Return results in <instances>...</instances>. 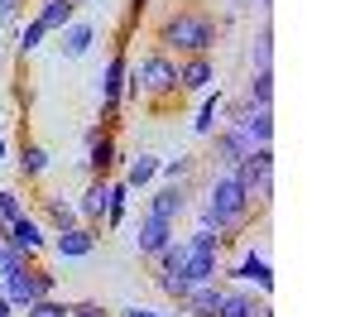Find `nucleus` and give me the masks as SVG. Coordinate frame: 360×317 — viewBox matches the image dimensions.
I'll use <instances>...</instances> for the list:
<instances>
[{
    "instance_id": "obj_1",
    "label": "nucleus",
    "mask_w": 360,
    "mask_h": 317,
    "mask_svg": "<svg viewBox=\"0 0 360 317\" xmlns=\"http://www.w3.org/2000/svg\"><path fill=\"white\" fill-rule=\"evenodd\" d=\"M250 216H255V207L245 202V188H240V178L231 169H221L212 178V188H207V198H202V231H212V235H236V231L250 226Z\"/></svg>"
},
{
    "instance_id": "obj_2",
    "label": "nucleus",
    "mask_w": 360,
    "mask_h": 317,
    "mask_svg": "<svg viewBox=\"0 0 360 317\" xmlns=\"http://www.w3.org/2000/svg\"><path fill=\"white\" fill-rule=\"evenodd\" d=\"M221 39V25L207 15V10H178L159 25V48L164 53H183V58H197V53H212Z\"/></svg>"
},
{
    "instance_id": "obj_3",
    "label": "nucleus",
    "mask_w": 360,
    "mask_h": 317,
    "mask_svg": "<svg viewBox=\"0 0 360 317\" xmlns=\"http://www.w3.org/2000/svg\"><path fill=\"white\" fill-rule=\"evenodd\" d=\"M125 96H149V101L178 96V63H173L164 48L144 53L135 67H130V77H125Z\"/></svg>"
},
{
    "instance_id": "obj_4",
    "label": "nucleus",
    "mask_w": 360,
    "mask_h": 317,
    "mask_svg": "<svg viewBox=\"0 0 360 317\" xmlns=\"http://www.w3.org/2000/svg\"><path fill=\"white\" fill-rule=\"evenodd\" d=\"M231 173L240 178V188H245V202H250V207H269V202H274V144L250 149V154H245V159H240Z\"/></svg>"
},
{
    "instance_id": "obj_5",
    "label": "nucleus",
    "mask_w": 360,
    "mask_h": 317,
    "mask_svg": "<svg viewBox=\"0 0 360 317\" xmlns=\"http://www.w3.org/2000/svg\"><path fill=\"white\" fill-rule=\"evenodd\" d=\"M0 288H5V298H10V303L25 313L34 298H49V293H58V279L49 274V269H39L34 259H25L20 269H10V274L0 279Z\"/></svg>"
},
{
    "instance_id": "obj_6",
    "label": "nucleus",
    "mask_w": 360,
    "mask_h": 317,
    "mask_svg": "<svg viewBox=\"0 0 360 317\" xmlns=\"http://www.w3.org/2000/svg\"><path fill=\"white\" fill-rule=\"evenodd\" d=\"M221 235H212V231L197 226V235H188V264H183V274H188V284H217L221 279Z\"/></svg>"
},
{
    "instance_id": "obj_7",
    "label": "nucleus",
    "mask_w": 360,
    "mask_h": 317,
    "mask_svg": "<svg viewBox=\"0 0 360 317\" xmlns=\"http://www.w3.org/2000/svg\"><path fill=\"white\" fill-rule=\"evenodd\" d=\"M250 149H259V144H274V106H231V120H226Z\"/></svg>"
},
{
    "instance_id": "obj_8",
    "label": "nucleus",
    "mask_w": 360,
    "mask_h": 317,
    "mask_svg": "<svg viewBox=\"0 0 360 317\" xmlns=\"http://www.w3.org/2000/svg\"><path fill=\"white\" fill-rule=\"evenodd\" d=\"M125 77H130V58L125 53H111L106 72H101V125H111L120 101H125Z\"/></svg>"
},
{
    "instance_id": "obj_9",
    "label": "nucleus",
    "mask_w": 360,
    "mask_h": 317,
    "mask_svg": "<svg viewBox=\"0 0 360 317\" xmlns=\"http://www.w3.org/2000/svg\"><path fill=\"white\" fill-rule=\"evenodd\" d=\"M115 164H120V149H115L111 130H106V125H91V130H86V173H91V178H111Z\"/></svg>"
},
{
    "instance_id": "obj_10",
    "label": "nucleus",
    "mask_w": 360,
    "mask_h": 317,
    "mask_svg": "<svg viewBox=\"0 0 360 317\" xmlns=\"http://www.w3.org/2000/svg\"><path fill=\"white\" fill-rule=\"evenodd\" d=\"M188 212V188L183 183H164L154 198L144 202V216H154V221H168V226H178V216Z\"/></svg>"
},
{
    "instance_id": "obj_11",
    "label": "nucleus",
    "mask_w": 360,
    "mask_h": 317,
    "mask_svg": "<svg viewBox=\"0 0 360 317\" xmlns=\"http://www.w3.org/2000/svg\"><path fill=\"white\" fill-rule=\"evenodd\" d=\"M217 317H274V308L264 303V293L255 298V293H245V288L221 284V303H217Z\"/></svg>"
},
{
    "instance_id": "obj_12",
    "label": "nucleus",
    "mask_w": 360,
    "mask_h": 317,
    "mask_svg": "<svg viewBox=\"0 0 360 317\" xmlns=\"http://www.w3.org/2000/svg\"><path fill=\"white\" fill-rule=\"evenodd\" d=\"M106 207H111V178H91L82 202H77L82 226H101V221H106Z\"/></svg>"
},
{
    "instance_id": "obj_13",
    "label": "nucleus",
    "mask_w": 360,
    "mask_h": 317,
    "mask_svg": "<svg viewBox=\"0 0 360 317\" xmlns=\"http://www.w3.org/2000/svg\"><path fill=\"white\" fill-rule=\"evenodd\" d=\"M0 240H5V245H15V250H25V255H39V250L49 245V235H44V226H39V221H34L29 212L20 216V221H10Z\"/></svg>"
},
{
    "instance_id": "obj_14",
    "label": "nucleus",
    "mask_w": 360,
    "mask_h": 317,
    "mask_svg": "<svg viewBox=\"0 0 360 317\" xmlns=\"http://www.w3.org/2000/svg\"><path fill=\"white\" fill-rule=\"evenodd\" d=\"M212 82H217V67H212V58H207V53L183 58V63H178V91H207Z\"/></svg>"
},
{
    "instance_id": "obj_15",
    "label": "nucleus",
    "mask_w": 360,
    "mask_h": 317,
    "mask_svg": "<svg viewBox=\"0 0 360 317\" xmlns=\"http://www.w3.org/2000/svg\"><path fill=\"white\" fill-rule=\"evenodd\" d=\"M226 274H231V279L255 284L259 293H269V288H274V269H269V259L255 255V250H250V255H240V264H236V269H221V279H226Z\"/></svg>"
},
{
    "instance_id": "obj_16",
    "label": "nucleus",
    "mask_w": 360,
    "mask_h": 317,
    "mask_svg": "<svg viewBox=\"0 0 360 317\" xmlns=\"http://www.w3.org/2000/svg\"><path fill=\"white\" fill-rule=\"evenodd\" d=\"M168 240H173V226L168 221H154V216H139V226H135V250L144 259H154L159 250H164Z\"/></svg>"
},
{
    "instance_id": "obj_17",
    "label": "nucleus",
    "mask_w": 360,
    "mask_h": 317,
    "mask_svg": "<svg viewBox=\"0 0 360 317\" xmlns=\"http://www.w3.org/2000/svg\"><path fill=\"white\" fill-rule=\"evenodd\" d=\"M53 250L63 259H86L96 250V226H72V231H58L53 235Z\"/></svg>"
},
{
    "instance_id": "obj_18",
    "label": "nucleus",
    "mask_w": 360,
    "mask_h": 317,
    "mask_svg": "<svg viewBox=\"0 0 360 317\" xmlns=\"http://www.w3.org/2000/svg\"><path fill=\"white\" fill-rule=\"evenodd\" d=\"M250 154V144L231 130V125H221V130H212V159L221 164V169H236L240 159Z\"/></svg>"
},
{
    "instance_id": "obj_19",
    "label": "nucleus",
    "mask_w": 360,
    "mask_h": 317,
    "mask_svg": "<svg viewBox=\"0 0 360 317\" xmlns=\"http://www.w3.org/2000/svg\"><path fill=\"white\" fill-rule=\"evenodd\" d=\"M217 303H221V279H217V284H193L178 308L188 317H217Z\"/></svg>"
},
{
    "instance_id": "obj_20",
    "label": "nucleus",
    "mask_w": 360,
    "mask_h": 317,
    "mask_svg": "<svg viewBox=\"0 0 360 317\" xmlns=\"http://www.w3.org/2000/svg\"><path fill=\"white\" fill-rule=\"evenodd\" d=\"M34 20H39V25L49 29V34H63V29H68L72 20H77V5H72V0H44Z\"/></svg>"
},
{
    "instance_id": "obj_21",
    "label": "nucleus",
    "mask_w": 360,
    "mask_h": 317,
    "mask_svg": "<svg viewBox=\"0 0 360 317\" xmlns=\"http://www.w3.org/2000/svg\"><path fill=\"white\" fill-rule=\"evenodd\" d=\"M44 212H49V221H53V231H72L82 226V216H77V207L63 198V193H53V198H44Z\"/></svg>"
},
{
    "instance_id": "obj_22",
    "label": "nucleus",
    "mask_w": 360,
    "mask_h": 317,
    "mask_svg": "<svg viewBox=\"0 0 360 317\" xmlns=\"http://www.w3.org/2000/svg\"><path fill=\"white\" fill-rule=\"evenodd\" d=\"M91 39H96V29H91V25H77V20H72V25L63 29V53H68V58H86Z\"/></svg>"
},
{
    "instance_id": "obj_23",
    "label": "nucleus",
    "mask_w": 360,
    "mask_h": 317,
    "mask_svg": "<svg viewBox=\"0 0 360 317\" xmlns=\"http://www.w3.org/2000/svg\"><path fill=\"white\" fill-rule=\"evenodd\" d=\"M250 58H255V72H274V29H269V25L255 34V48H250Z\"/></svg>"
},
{
    "instance_id": "obj_24",
    "label": "nucleus",
    "mask_w": 360,
    "mask_h": 317,
    "mask_svg": "<svg viewBox=\"0 0 360 317\" xmlns=\"http://www.w3.org/2000/svg\"><path fill=\"white\" fill-rule=\"evenodd\" d=\"M245 106H274V72H255V77H250Z\"/></svg>"
},
{
    "instance_id": "obj_25",
    "label": "nucleus",
    "mask_w": 360,
    "mask_h": 317,
    "mask_svg": "<svg viewBox=\"0 0 360 317\" xmlns=\"http://www.w3.org/2000/svg\"><path fill=\"white\" fill-rule=\"evenodd\" d=\"M154 173H159V159H154V154H139V159H130V169H125V188L154 183Z\"/></svg>"
},
{
    "instance_id": "obj_26",
    "label": "nucleus",
    "mask_w": 360,
    "mask_h": 317,
    "mask_svg": "<svg viewBox=\"0 0 360 317\" xmlns=\"http://www.w3.org/2000/svg\"><path fill=\"white\" fill-rule=\"evenodd\" d=\"M125 207H130V188H125V178L120 183L111 178V207H106V221L101 226H120L125 221Z\"/></svg>"
},
{
    "instance_id": "obj_27",
    "label": "nucleus",
    "mask_w": 360,
    "mask_h": 317,
    "mask_svg": "<svg viewBox=\"0 0 360 317\" xmlns=\"http://www.w3.org/2000/svg\"><path fill=\"white\" fill-rule=\"evenodd\" d=\"M25 317H72V303H63L58 293H49V298H34L25 308Z\"/></svg>"
},
{
    "instance_id": "obj_28",
    "label": "nucleus",
    "mask_w": 360,
    "mask_h": 317,
    "mask_svg": "<svg viewBox=\"0 0 360 317\" xmlns=\"http://www.w3.org/2000/svg\"><path fill=\"white\" fill-rule=\"evenodd\" d=\"M44 169H49V149H44V144H25V149H20V173H25V178H39Z\"/></svg>"
},
{
    "instance_id": "obj_29",
    "label": "nucleus",
    "mask_w": 360,
    "mask_h": 317,
    "mask_svg": "<svg viewBox=\"0 0 360 317\" xmlns=\"http://www.w3.org/2000/svg\"><path fill=\"white\" fill-rule=\"evenodd\" d=\"M217 115H221V91L202 101V115L193 120V130H197V135H212V130H217Z\"/></svg>"
},
{
    "instance_id": "obj_30",
    "label": "nucleus",
    "mask_w": 360,
    "mask_h": 317,
    "mask_svg": "<svg viewBox=\"0 0 360 317\" xmlns=\"http://www.w3.org/2000/svg\"><path fill=\"white\" fill-rule=\"evenodd\" d=\"M154 284L164 288V293L173 298V303H183V298H188V288H193L188 279H183V274H154Z\"/></svg>"
},
{
    "instance_id": "obj_31",
    "label": "nucleus",
    "mask_w": 360,
    "mask_h": 317,
    "mask_svg": "<svg viewBox=\"0 0 360 317\" xmlns=\"http://www.w3.org/2000/svg\"><path fill=\"white\" fill-rule=\"evenodd\" d=\"M44 39H49V29L39 25V20H29V25H25V34H20V53H34V48H39Z\"/></svg>"
},
{
    "instance_id": "obj_32",
    "label": "nucleus",
    "mask_w": 360,
    "mask_h": 317,
    "mask_svg": "<svg viewBox=\"0 0 360 317\" xmlns=\"http://www.w3.org/2000/svg\"><path fill=\"white\" fill-rule=\"evenodd\" d=\"M25 216V202H20V193H0V221L10 226V221H20Z\"/></svg>"
},
{
    "instance_id": "obj_33",
    "label": "nucleus",
    "mask_w": 360,
    "mask_h": 317,
    "mask_svg": "<svg viewBox=\"0 0 360 317\" xmlns=\"http://www.w3.org/2000/svg\"><path fill=\"white\" fill-rule=\"evenodd\" d=\"M25 259H34V255H25V250H15V245H5V240H0V279H5L10 269H20Z\"/></svg>"
},
{
    "instance_id": "obj_34",
    "label": "nucleus",
    "mask_w": 360,
    "mask_h": 317,
    "mask_svg": "<svg viewBox=\"0 0 360 317\" xmlns=\"http://www.w3.org/2000/svg\"><path fill=\"white\" fill-rule=\"evenodd\" d=\"M188 169H193V159H188V154H178V159L159 164V173H164L168 183H183V178H188Z\"/></svg>"
},
{
    "instance_id": "obj_35",
    "label": "nucleus",
    "mask_w": 360,
    "mask_h": 317,
    "mask_svg": "<svg viewBox=\"0 0 360 317\" xmlns=\"http://www.w3.org/2000/svg\"><path fill=\"white\" fill-rule=\"evenodd\" d=\"M72 317H111L96 298H86V303H72Z\"/></svg>"
},
{
    "instance_id": "obj_36",
    "label": "nucleus",
    "mask_w": 360,
    "mask_h": 317,
    "mask_svg": "<svg viewBox=\"0 0 360 317\" xmlns=\"http://www.w3.org/2000/svg\"><path fill=\"white\" fill-rule=\"evenodd\" d=\"M120 317H173V313H149V308H139V303H130V308H120Z\"/></svg>"
},
{
    "instance_id": "obj_37",
    "label": "nucleus",
    "mask_w": 360,
    "mask_h": 317,
    "mask_svg": "<svg viewBox=\"0 0 360 317\" xmlns=\"http://www.w3.org/2000/svg\"><path fill=\"white\" fill-rule=\"evenodd\" d=\"M25 0H0V20H15V10H20Z\"/></svg>"
},
{
    "instance_id": "obj_38",
    "label": "nucleus",
    "mask_w": 360,
    "mask_h": 317,
    "mask_svg": "<svg viewBox=\"0 0 360 317\" xmlns=\"http://www.w3.org/2000/svg\"><path fill=\"white\" fill-rule=\"evenodd\" d=\"M0 159H5V140H0Z\"/></svg>"
},
{
    "instance_id": "obj_39",
    "label": "nucleus",
    "mask_w": 360,
    "mask_h": 317,
    "mask_svg": "<svg viewBox=\"0 0 360 317\" xmlns=\"http://www.w3.org/2000/svg\"><path fill=\"white\" fill-rule=\"evenodd\" d=\"M72 5H91V0H72Z\"/></svg>"
},
{
    "instance_id": "obj_40",
    "label": "nucleus",
    "mask_w": 360,
    "mask_h": 317,
    "mask_svg": "<svg viewBox=\"0 0 360 317\" xmlns=\"http://www.w3.org/2000/svg\"><path fill=\"white\" fill-rule=\"evenodd\" d=\"M0 235H5V221H0Z\"/></svg>"
},
{
    "instance_id": "obj_41",
    "label": "nucleus",
    "mask_w": 360,
    "mask_h": 317,
    "mask_svg": "<svg viewBox=\"0 0 360 317\" xmlns=\"http://www.w3.org/2000/svg\"><path fill=\"white\" fill-rule=\"evenodd\" d=\"M0 298H5V288H0Z\"/></svg>"
}]
</instances>
